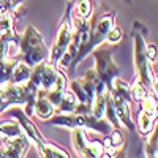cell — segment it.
Wrapping results in <instances>:
<instances>
[{
	"mask_svg": "<svg viewBox=\"0 0 158 158\" xmlns=\"http://www.w3.org/2000/svg\"><path fill=\"white\" fill-rule=\"evenodd\" d=\"M30 76H32V68L25 62H21V63H16L15 68H13L10 82H13V84H24V82H27L30 79Z\"/></svg>",
	"mask_w": 158,
	"mask_h": 158,
	"instance_id": "obj_7",
	"label": "cell"
},
{
	"mask_svg": "<svg viewBox=\"0 0 158 158\" xmlns=\"http://www.w3.org/2000/svg\"><path fill=\"white\" fill-rule=\"evenodd\" d=\"M90 11H92L90 0H79L77 2V15H79V18L87 19L89 15H90Z\"/></svg>",
	"mask_w": 158,
	"mask_h": 158,
	"instance_id": "obj_20",
	"label": "cell"
},
{
	"mask_svg": "<svg viewBox=\"0 0 158 158\" xmlns=\"http://www.w3.org/2000/svg\"><path fill=\"white\" fill-rule=\"evenodd\" d=\"M71 89H73V92H74V95H76V98L81 101L82 104H87V103H90L92 100L87 97V94L84 92V89H82V85L79 84L77 81H74L73 84H71Z\"/></svg>",
	"mask_w": 158,
	"mask_h": 158,
	"instance_id": "obj_19",
	"label": "cell"
},
{
	"mask_svg": "<svg viewBox=\"0 0 158 158\" xmlns=\"http://www.w3.org/2000/svg\"><path fill=\"white\" fill-rule=\"evenodd\" d=\"M71 41V25L68 22H63L62 27L59 30L57 35V41L52 46V52H51V62H59V59L67 52V48Z\"/></svg>",
	"mask_w": 158,
	"mask_h": 158,
	"instance_id": "obj_4",
	"label": "cell"
},
{
	"mask_svg": "<svg viewBox=\"0 0 158 158\" xmlns=\"http://www.w3.org/2000/svg\"><path fill=\"white\" fill-rule=\"evenodd\" d=\"M135 52H136V68H138V76L139 81L144 85L152 84V76H150V68H149V60L146 56V44L141 35H135Z\"/></svg>",
	"mask_w": 158,
	"mask_h": 158,
	"instance_id": "obj_2",
	"label": "cell"
},
{
	"mask_svg": "<svg viewBox=\"0 0 158 158\" xmlns=\"http://www.w3.org/2000/svg\"><path fill=\"white\" fill-rule=\"evenodd\" d=\"M111 146L112 149H118L123 146V139H122V135L118 133V131H114L112 136H111Z\"/></svg>",
	"mask_w": 158,
	"mask_h": 158,
	"instance_id": "obj_25",
	"label": "cell"
},
{
	"mask_svg": "<svg viewBox=\"0 0 158 158\" xmlns=\"http://www.w3.org/2000/svg\"><path fill=\"white\" fill-rule=\"evenodd\" d=\"M104 36H106V40L109 43H115V41H118V40L122 38V30L118 27H111Z\"/></svg>",
	"mask_w": 158,
	"mask_h": 158,
	"instance_id": "obj_22",
	"label": "cell"
},
{
	"mask_svg": "<svg viewBox=\"0 0 158 158\" xmlns=\"http://www.w3.org/2000/svg\"><path fill=\"white\" fill-rule=\"evenodd\" d=\"M33 106H35V112L38 114L40 118H48V117L52 115V112H54V104L41 95L38 97V100L35 101Z\"/></svg>",
	"mask_w": 158,
	"mask_h": 158,
	"instance_id": "obj_10",
	"label": "cell"
},
{
	"mask_svg": "<svg viewBox=\"0 0 158 158\" xmlns=\"http://www.w3.org/2000/svg\"><path fill=\"white\" fill-rule=\"evenodd\" d=\"M16 115H18V118H19V122L24 125V128H25V133H27V138L29 139H32V141H35L38 146L43 142V138L40 136V133L36 131V128L33 127V123L30 122V120H27V117H25L21 111H16Z\"/></svg>",
	"mask_w": 158,
	"mask_h": 158,
	"instance_id": "obj_9",
	"label": "cell"
},
{
	"mask_svg": "<svg viewBox=\"0 0 158 158\" xmlns=\"http://www.w3.org/2000/svg\"><path fill=\"white\" fill-rule=\"evenodd\" d=\"M114 94L118 95L120 98H123L127 103L131 100V90H130V85L127 82H123L122 79H115L114 81Z\"/></svg>",
	"mask_w": 158,
	"mask_h": 158,
	"instance_id": "obj_16",
	"label": "cell"
},
{
	"mask_svg": "<svg viewBox=\"0 0 158 158\" xmlns=\"http://www.w3.org/2000/svg\"><path fill=\"white\" fill-rule=\"evenodd\" d=\"M8 106H10V103H8V101L3 98V97H0V112H3V111H5Z\"/></svg>",
	"mask_w": 158,
	"mask_h": 158,
	"instance_id": "obj_27",
	"label": "cell"
},
{
	"mask_svg": "<svg viewBox=\"0 0 158 158\" xmlns=\"http://www.w3.org/2000/svg\"><path fill=\"white\" fill-rule=\"evenodd\" d=\"M146 56L149 62H155L156 60V46L155 44H149L146 49Z\"/></svg>",
	"mask_w": 158,
	"mask_h": 158,
	"instance_id": "obj_26",
	"label": "cell"
},
{
	"mask_svg": "<svg viewBox=\"0 0 158 158\" xmlns=\"http://www.w3.org/2000/svg\"><path fill=\"white\" fill-rule=\"evenodd\" d=\"M94 54H95V59H97L98 73H100L101 79H103V81H106V82H109L111 79H114L117 76V73H118L117 67L111 60L109 51H106V49H97Z\"/></svg>",
	"mask_w": 158,
	"mask_h": 158,
	"instance_id": "obj_3",
	"label": "cell"
},
{
	"mask_svg": "<svg viewBox=\"0 0 158 158\" xmlns=\"http://www.w3.org/2000/svg\"><path fill=\"white\" fill-rule=\"evenodd\" d=\"M38 149H40V153H43V156H62V158L68 156V153L65 150H62V149H59L56 146H52V144H43L41 142L38 146Z\"/></svg>",
	"mask_w": 158,
	"mask_h": 158,
	"instance_id": "obj_15",
	"label": "cell"
},
{
	"mask_svg": "<svg viewBox=\"0 0 158 158\" xmlns=\"http://www.w3.org/2000/svg\"><path fill=\"white\" fill-rule=\"evenodd\" d=\"M52 123L56 125H65V127H70V128H74V127H81V125H85V118L84 115L77 114V115H71V114H67V115H57L52 118Z\"/></svg>",
	"mask_w": 158,
	"mask_h": 158,
	"instance_id": "obj_8",
	"label": "cell"
},
{
	"mask_svg": "<svg viewBox=\"0 0 158 158\" xmlns=\"http://www.w3.org/2000/svg\"><path fill=\"white\" fill-rule=\"evenodd\" d=\"M103 152H104V147L103 144L98 142V141H94L92 144H87V147L84 150V156H103Z\"/></svg>",
	"mask_w": 158,
	"mask_h": 158,
	"instance_id": "obj_18",
	"label": "cell"
},
{
	"mask_svg": "<svg viewBox=\"0 0 158 158\" xmlns=\"http://www.w3.org/2000/svg\"><path fill=\"white\" fill-rule=\"evenodd\" d=\"M103 147H104V149H112V146H111V138H104Z\"/></svg>",
	"mask_w": 158,
	"mask_h": 158,
	"instance_id": "obj_28",
	"label": "cell"
},
{
	"mask_svg": "<svg viewBox=\"0 0 158 158\" xmlns=\"http://www.w3.org/2000/svg\"><path fill=\"white\" fill-rule=\"evenodd\" d=\"M21 51L24 54L25 63L32 67V65H36L40 62H43L46 59V44L43 41V36L36 32L35 27H27L22 40H21Z\"/></svg>",
	"mask_w": 158,
	"mask_h": 158,
	"instance_id": "obj_1",
	"label": "cell"
},
{
	"mask_svg": "<svg viewBox=\"0 0 158 158\" xmlns=\"http://www.w3.org/2000/svg\"><path fill=\"white\" fill-rule=\"evenodd\" d=\"M142 109L146 111L147 114H150V115H153V114H156V101H155V98L153 97H144L142 98Z\"/></svg>",
	"mask_w": 158,
	"mask_h": 158,
	"instance_id": "obj_21",
	"label": "cell"
},
{
	"mask_svg": "<svg viewBox=\"0 0 158 158\" xmlns=\"http://www.w3.org/2000/svg\"><path fill=\"white\" fill-rule=\"evenodd\" d=\"M146 95H147L146 87H144L141 82H138V84L133 87V98H136V100H142Z\"/></svg>",
	"mask_w": 158,
	"mask_h": 158,
	"instance_id": "obj_23",
	"label": "cell"
},
{
	"mask_svg": "<svg viewBox=\"0 0 158 158\" xmlns=\"http://www.w3.org/2000/svg\"><path fill=\"white\" fill-rule=\"evenodd\" d=\"M156 155V131L152 135L149 144H147V156H153Z\"/></svg>",
	"mask_w": 158,
	"mask_h": 158,
	"instance_id": "obj_24",
	"label": "cell"
},
{
	"mask_svg": "<svg viewBox=\"0 0 158 158\" xmlns=\"http://www.w3.org/2000/svg\"><path fill=\"white\" fill-rule=\"evenodd\" d=\"M76 108H77V98H76V95L73 94V92H67V94H63L62 95V100L59 103L60 112L70 114V112L76 111Z\"/></svg>",
	"mask_w": 158,
	"mask_h": 158,
	"instance_id": "obj_12",
	"label": "cell"
},
{
	"mask_svg": "<svg viewBox=\"0 0 158 158\" xmlns=\"http://www.w3.org/2000/svg\"><path fill=\"white\" fill-rule=\"evenodd\" d=\"M112 104H114V109H115V114H117V118L118 122L123 123L127 128L133 130V123H131V118H130V108L123 98H120L118 95L114 94V98H112Z\"/></svg>",
	"mask_w": 158,
	"mask_h": 158,
	"instance_id": "obj_5",
	"label": "cell"
},
{
	"mask_svg": "<svg viewBox=\"0 0 158 158\" xmlns=\"http://www.w3.org/2000/svg\"><path fill=\"white\" fill-rule=\"evenodd\" d=\"M57 77H59V73L54 67L51 65H43L41 67V73H40V87L46 92H51L54 89L56 82H57Z\"/></svg>",
	"mask_w": 158,
	"mask_h": 158,
	"instance_id": "obj_6",
	"label": "cell"
},
{
	"mask_svg": "<svg viewBox=\"0 0 158 158\" xmlns=\"http://www.w3.org/2000/svg\"><path fill=\"white\" fill-rule=\"evenodd\" d=\"M87 144L89 142L85 139V131L81 130L79 127H74V131H73V146H74V150L77 153H84Z\"/></svg>",
	"mask_w": 158,
	"mask_h": 158,
	"instance_id": "obj_13",
	"label": "cell"
},
{
	"mask_svg": "<svg viewBox=\"0 0 158 158\" xmlns=\"http://www.w3.org/2000/svg\"><path fill=\"white\" fill-rule=\"evenodd\" d=\"M15 65H16V60L15 59H6V57L5 59H0V85L10 82Z\"/></svg>",
	"mask_w": 158,
	"mask_h": 158,
	"instance_id": "obj_11",
	"label": "cell"
},
{
	"mask_svg": "<svg viewBox=\"0 0 158 158\" xmlns=\"http://www.w3.org/2000/svg\"><path fill=\"white\" fill-rule=\"evenodd\" d=\"M0 133L5 135L6 138H16V136L22 135V131L16 122H2L0 123Z\"/></svg>",
	"mask_w": 158,
	"mask_h": 158,
	"instance_id": "obj_14",
	"label": "cell"
},
{
	"mask_svg": "<svg viewBox=\"0 0 158 158\" xmlns=\"http://www.w3.org/2000/svg\"><path fill=\"white\" fill-rule=\"evenodd\" d=\"M138 122H139V131L142 135H147L149 131L152 130V123H153V118L150 114H147L146 111L139 112V117H138Z\"/></svg>",
	"mask_w": 158,
	"mask_h": 158,
	"instance_id": "obj_17",
	"label": "cell"
}]
</instances>
